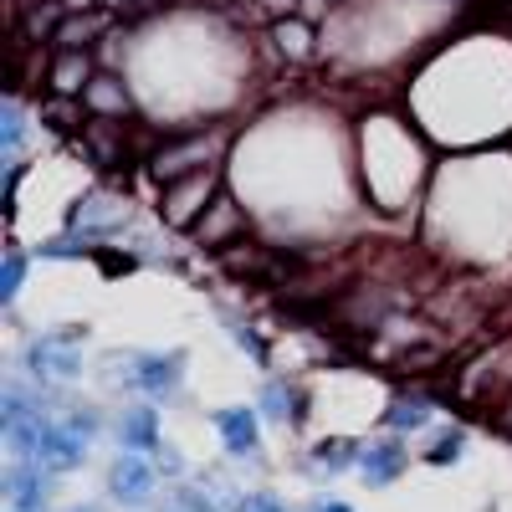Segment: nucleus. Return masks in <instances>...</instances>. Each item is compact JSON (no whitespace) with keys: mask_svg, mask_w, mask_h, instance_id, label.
Segmentation results:
<instances>
[{"mask_svg":"<svg viewBox=\"0 0 512 512\" xmlns=\"http://www.w3.org/2000/svg\"><path fill=\"white\" fill-rule=\"evenodd\" d=\"M72 338H82V328H52V333H41L36 344L26 349V374L36 384H47V379H77L82 374V354L72 349Z\"/></svg>","mask_w":512,"mask_h":512,"instance_id":"1","label":"nucleus"},{"mask_svg":"<svg viewBox=\"0 0 512 512\" xmlns=\"http://www.w3.org/2000/svg\"><path fill=\"white\" fill-rule=\"evenodd\" d=\"M118 374L134 384L139 395L149 400H175L180 395V379H185V354H139V359H128L118 364Z\"/></svg>","mask_w":512,"mask_h":512,"instance_id":"2","label":"nucleus"},{"mask_svg":"<svg viewBox=\"0 0 512 512\" xmlns=\"http://www.w3.org/2000/svg\"><path fill=\"white\" fill-rule=\"evenodd\" d=\"M82 456H88V436H82L67 415H52L47 431H41L36 466H47L52 477H67V472H77V466H82Z\"/></svg>","mask_w":512,"mask_h":512,"instance_id":"3","label":"nucleus"},{"mask_svg":"<svg viewBox=\"0 0 512 512\" xmlns=\"http://www.w3.org/2000/svg\"><path fill=\"white\" fill-rule=\"evenodd\" d=\"M154 487H159V477H154V466H149L139 451H123V456L108 466V492H113V502H123V507H144V502L154 497Z\"/></svg>","mask_w":512,"mask_h":512,"instance_id":"4","label":"nucleus"},{"mask_svg":"<svg viewBox=\"0 0 512 512\" xmlns=\"http://www.w3.org/2000/svg\"><path fill=\"white\" fill-rule=\"evenodd\" d=\"M6 502H11V512H47V502H52V477H47V466L16 461L11 472H6Z\"/></svg>","mask_w":512,"mask_h":512,"instance_id":"5","label":"nucleus"},{"mask_svg":"<svg viewBox=\"0 0 512 512\" xmlns=\"http://www.w3.org/2000/svg\"><path fill=\"white\" fill-rule=\"evenodd\" d=\"M216 431H221V446L231 451V456H262V420H256V410H246V405H226V410H216Z\"/></svg>","mask_w":512,"mask_h":512,"instance_id":"6","label":"nucleus"},{"mask_svg":"<svg viewBox=\"0 0 512 512\" xmlns=\"http://www.w3.org/2000/svg\"><path fill=\"white\" fill-rule=\"evenodd\" d=\"M359 482L364 487H390L400 472H405V446L390 436V441H369L364 451H359Z\"/></svg>","mask_w":512,"mask_h":512,"instance_id":"7","label":"nucleus"},{"mask_svg":"<svg viewBox=\"0 0 512 512\" xmlns=\"http://www.w3.org/2000/svg\"><path fill=\"white\" fill-rule=\"evenodd\" d=\"M118 446H123V451H139V456H149V451L164 446L154 405H123V410H118Z\"/></svg>","mask_w":512,"mask_h":512,"instance_id":"8","label":"nucleus"},{"mask_svg":"<svg viewBox=\"0 0 512 512\" xmlns=\"http://www.w3.org/2000/svg\"><path fill=\"white\" fill-rule=\"evenodd\" d=\"M205 205H210V185H205V175L195 169L185 185L164 190V221H169V226H190V221H195V210L205 216Z\"/></svg>","mask_w":512,"mask_h":512,"instance_id":"9","label":"nucleus"},{"mask_svg":"<svg viewBox=\"0 0 512 512\" xmlns=\"http://www.w3.org/2000/svg\"><path fill=\"white\" fill-rule=\"evenodd\" d=\"M88 82H93V62H88V52L62 47L57 62H52V93H57V98H82V93H88Z\"/></svg>","mask_w":512,"mask_h":512,"instance_id":"10","label":"nucleus"},{"mask_svg":"<svg viewBox=\"0 0 512 512\" xmlns=\"http://www.w3.org/2000/svg\"><path fill=\"white\" fill-rule=\"evenodd\" d=\"M303 410H308V400H303V390H297V384L267 379V390H262V415H267V420L297 425V420H303Z\"/></svg>","mask_w":512,"mask_h":512,"instance_id":"11","label":"nucleus"},{"mask_svg":"<svg viewBox=\"0 0 512 512\" xmlns=\"http://www.w3.org/2000/svg\"><path fill=\"white\" fill-rule=\"evenodd\" d=\"M210 159V144L195 139V144H180V149H159L154 154V175L159 180H180V175H195V169H205Z\"/></svg>","mask_w":512,"mask_h":512,"instance_id":"12","label":"nucleus"},{"mask_svg":"<svg viewBox=\"0 0 512 512\" xmlns=\"http://www.w3.org/2000/svg\"><path fill=\"white\" fill-rule=\"evenodd\" d=\"M431 410H436V400L431 395H400L390 410H384V425H390L395 436H415L425 420H431Z\"/></svg>","mask_w":512,"mask_h":512,"instance_id":"13","label":"nucleus"},{"mask_svg":"<svg viewBox=\"0 0 512 512\" xmlns=\"http://www.w3.org/2000/svg\"><path fill=\"white\" fill-rule=\"evenodd\" d=\"M82 103H88L93 113H103V118L128 113V93H123V82H118V77H93V82H88V93H82Z\"/></svg>","mask_w":512,"mask_h":512,"instance_id":"14","label":"nucleus"},{"mask_svg":"<svg viewBox=\"0 0 512 512\" xmlns=\"http://www.w3.org/2000/svg\"><path fill=\"white\" fill-rule=\"evenodd\" d=\"M313 461H318L323 472L333 477V472H344L349 461H359V451H354V441H344V436H333V441H318V446H313Z\"/></svg>","mask_w":512,"mask_h":512,"instance_id":"15","label":"nucleus"},{"mask_svg":"<svg viewBox=\"0 0 512 512\" xmlns=\"http://www.w3.org/2000/svg\"><path fill=\"white\" fill-rule=\"evenodd\" d=\"M21 277H26V251L21 246H11L6 251V267H0V303H16V292H21Z\"/></svg>","mask_w":512,"mask_h":512,"instance_id":"16","label":"nucleus"},{"mask_svg":"<svg viewBox=\"0 0 512 512\" xmlns=\"http://www.w3.org/2000/svg\"><path fill=\"white\" fill-rule=\"evenodd\" d=\"M461 451H466V431H461V425H446L441 441L425 451V461H431V466H451V461H461Z\"/></svg>","mask_w":512,"mask_h":512,"instance_id":"17","label":"nucleus"},{"mask_svg":"<svg viewBox=\"0 0 512 512\" xmlns=\"http://www.w3.org/2000/svg\"><path fill=\"white\" fill-rule=\"evenodd\" d=\"M277 47H282L287 57H308V52H313V31H308L303 21H277Z\"/></svg>","mask_w":512,"mask_h":512,"instance_id":"18","label":"nucleus"},{"mask_svg":"<svg viewBox=\"0 0 512 512\" xmlns=\"http://www.w3.org/2000/svg\"><path fill=\"white\" fill-rule=\"evenodd\" d=\"M21 128H26V123H21V103L11 98L6 108H0V149H6V159L21 154Z\"/></svg>","mask_w":512,"mask_h":512,"instance_id":"19","label":"nucleus"},{"mask_svg":"<svg viewBox=\"0 0 512 512\" xmlns=\"http://www.w3.org/2000/svg\"><path fill=\"white\" fill-rule=\"evenodd\" d=\"M180 507L185 512H226V502L216 497V492H210V487H200V482H180Z\"/></svg>","mask_w":512,"mask_h":512,"instance_id":"20","label":"nucleus"},{"mask_svg":"<svg viewBox=\"0 0 512 512\" xmlns=\"http://www.w3.org/2000/svg\"><path fill=\"white\" fill-rule=\"evenodd\" d=\"M93 262H103L108 267V277H128L139 267V256L134 251H108V246H93Z\"/></svg>","mask_w":512,"mask_h":512,"instance_id":"21","label":"nucleus"},{"mask_svg":"<svg viewBox=\"0 0 512 512\" xmlns=\"http://www.w3.org/2000/svg\"><path fill=\"white\" fill-rule=\"evenodd\" d=\"M231 512H287V502L272 497V492H241V497L231 502Z\"/></svg>","mask_w":512,"mask_h":512,"instance_id":"22","label":"nucleus"},{"mask_svg":"<svg viewBox=\"0 0 512 512\" xmlns=\"http://www.w3.org/2000/svg\"><path fill=\"white\" fill-rule=\"evenodd\" d=\"M236 344H241L256 364H267V338H262V333H251V328H241V323H236Z\"/></svg>","mask_w":512,"mask_h":512,"instance_id":"23","label":"nucleus"},{"mask_svg":"<svg viewBox=\"0 0 512 512\" xmlns=\"http://www.w3.org/2000/svg\"><path fill=\"white\" fill-rule=\"evenodd\" d=\"M154 456H159V466H164V472H169V477H180V472H185V456H180L175 446H159Z\"/></svg>","mask_w":512,"mask_h":512,"instance_id":"24","label":"nucleus"},{"mask_svg":"<svg viewBox=\"0 0 512 512\" xmlns=\"http://www.w3.org/2000/svg\"><path fill=\"white\" fill-rule=\"evenodd\" d=\"M308 512H354V507H349V502H338V497H313Z\"/></svg>","mask_w":512,"mask_h":512,"instance_id":"25","label":"nucleus"},{"mask_svg":"<svg viewBox=\"0 0 512 512\" xmlns=\"http://www.w3.org/2000/svg\"><path fill=\"white\" fill-rule=\"evenodd\" d=\"M62 6H72V11H77V6H88V0H62Z\"/></svg>","mask_w":512,"mask_h":512,"instance_id":"26","label":"nucleus"},{"mask_svg":"<svg viewBox=\"0 0 512 512\" xmlns=\"http://www.w3.org/2000/svg\"><path fill=\"white\" fill-rule=\"evenodd\" d=\"M67 512H98V507H93V502H88V507H67Z\"/></svg>","mask_w":512,"mask_h":512,"instance_id":"27","label":"nucleus"},{"mask_svg":"<svg viewBox=\"0 0 512 512\" xmlns=\"http://www.w3.org/2000/svg\"><path fill=\"white\" fill-rule=\"evenodd\" d=\"M175 512H185V507H175Z\"/></svg>","mask_w":512,"mask_h":512,"instance_id":"28","label":"nucleus"}]
</instances>
